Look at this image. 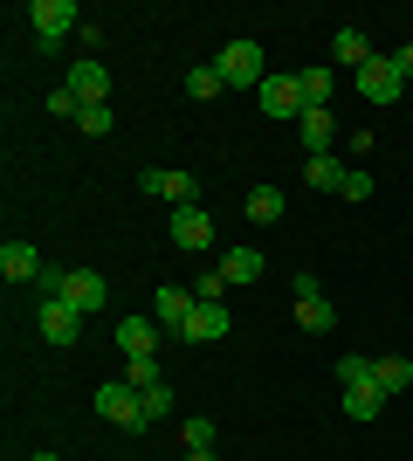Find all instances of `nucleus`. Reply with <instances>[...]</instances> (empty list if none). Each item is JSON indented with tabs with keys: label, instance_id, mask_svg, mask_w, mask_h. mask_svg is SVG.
<instances>
[{
	"label": "nucleus",
	"instance_id": "nucleus-1",
	"mask_svg": "<svg viewBox=\"0 0 413 461\" xmlns=\"http://www.w3.org/2000/svg\"><path fill=\"white\" fill-rule=\"evenodd\" d=\"M214 69H220L228 90H262V83H269V56H262V41H228V49L214 56Z\"/></svg>",
	"mask_w": 413,
	"mask_h": 461
},
{
	"label": "nucleus",
	"instance_id": "nucleus-2",
	"mask_svg": "<svg viewBox=\"0 0 413 461\" xmlns=\"http://www.w3.org/2000/svg\"><path fill=\"white\" fill-rule=\"evenodd\" d=\"M28 21H35V56H56L62 35H69V28H83L76 0H35V7H28Z\"/></svg>",
	"mask_w": 413,
	"mask_h": 461
},
{
	"label": "nucleus",
	"instance_id": "nucleus-3",
	"mask_svg": "<svg viewBox=\"0 0 413 461\" xmlns=\"http://www.w3.org/2000/svg\"><path fill=\"white\" fill-rule=\"evenodd\" d=\"M97 413H103L111 427H124V434H138V427H152V420H145V393H138V385H124V379L97 385Z\"/></svg>",
	"mask_w": 413,
	"mask_h": 461
},
{
	"label": "nucleus",
	"instance_id": "nucleus-4",
	"mask_svg": "<svg viewBox=\"0 0 413 461\" xmlns=\"http://www.w3.org/2000/svg\"><path fill=\"white\" fill-rule=\"evenodd\" d=\"M256 104H262V117H283V124H296V117L310 111V96H303V77H269L256 90Z\"/></svg>",
	"mask_w": 413,
	"mask_h": 461
},
{
	"label": "nucleus",
	"instance_id": "nucleus-5",
	"mask_svg": "<svg viewBox=\"0 0 413 461\" xmlns=\"http://www.w3.org/2000/svg\"><path fill=\"white\" fill-rule=\"evenodd\" d=\"M138 186L166 200V207H200V179L193 173H173V166H152V173H138Z\"/></svg>",
	"mask_w": 413,
	"mask_h": 461
},
{
	"label": "nucleus",
	"instance_id": "nucleus-6",
	"mask_svg": "<svg viewBox=\"0 0 413 461\" xmlns=\"http://www.w3.org/2000/svg\"><path fill=\"white\" fill-rule=\"evenodd\" d=\"M35 330L49 338V345H76V338H83V310H69L62 296H41V310H35Z\"/></svg>",
	"mask_w": 413,
	"mask_h": 461
},
{
	"label": "nucleus",
	"instance_id": "nucleus-7",
	"mask_svg": "<svg viewBox=\"0 0 413 461\" xmlns=\"http://www.w3.org/2000/svg\"><path fill=\"white\" fill-rule=\"evenodd\" d=\"M352 83H358V96H365V104H400V90H407V83H400V69H393V56H373Z\"/></svg>",
	"mask_w": 413,
	"mask_h": 461
},
{
	"label": "nucleus",
	"instance_id": "nucleus-8",
	"mask_svg": "<svg viewBox=\"0 0 413 461\" xmlns=\"http://www.w3.org/2000/svg\"><path fill=\"white\" fill-rule=\"evenodd\" d=\"M193 303H200V296H193V289H179V283L152 289V324L179 338V330H186V317H193Z\"/></svg>",
	"mask_w": 413,
	"mask_h": 461
},
{
	"label": "nucleus",
	"instance_id": "nucleus-9",
	"mask_svg": "<svg viewBox=\"0 0 413 461\" xmlns=\"http://www.w3.org/2000/svg\"><path fill=\"white\" fill-rule=\"evenodd\" d=\"M118 351L124 358H158V324H152V310L138 317V310H124L118 317Z\"/></svg>",
	"mask_w": 413,
	"mask_h": 461
},
{
	"label": "nucleus",
	"instance_id": "nucleus-10",
	"mask_svg": "<svg viewBox=\"0 0 413 461\" xmlns=\"http://www.w3.org/2000/svg\"><path fill=\"white\" fill-rule=\"evenodd\" d=\"M214 269L228 276V289H248V283H262V269H269V262H262V249H256V241H235V249H228V255L214 262Z\"/></svg>",
	"mask_w": 413,
	"mask_h": 461
},
{
	"label": "nucleus",
	"instance_id": "nucleus-11",
	"mask_svg": "<svg viewBox=\"0 0 413 461\" xmlns=\"http://www.w3.org/2000/svg\"><path fill=\"white\" fill-rule=\"evenodd\" d=\"M62 303L90 317V310H103V303H111V283H103L97 269H69V283H62Z\"/></svg>",
	"mask_w": 413,
	"mask_h": 461
},
{
	"label": "nucleus",
	"instance_id": "nucleus-12",
	"mask_svg": "<svg viewBox=\"0 0 413 461\" xmlns=\"http://www.w3.org/2000/svg\"><path fill=\"white\" fill-rule=\"evenodd\" d=\"M69 90H76L83 111H90V104H111V69H103L97 56H83L76 69H69Z\"/></svg>",
	"mask_w": 413,
	"mask_h": 461
},
{
	"label": "nucleus",
	"instance_id": "nucleus-13",
	"mask_svg": "<svg viewBox=\"0 0 413 461\" xmlns=\"http://www.w3.org/2000/svg\"><path fill=\"white\" fill-rule=\"evenodd\" d=\"M41 269L49 262L35 255V241H0V276L7 283H41Z\"/></svg>",
	"mask_w": 413,
	"mask_h": 461
},
{
	"label": "nucleus",
	"instance_id": "nucleus-14",
	"mask_svg": "<svg viewBox=\"0 0 413 461\" xmlns=\"http://www.w3.org/2000/svg\"><path fill=\"white\" fill-rule=\"evenodd\" d=\"M179 338H186V345H220V338H228V303H193V317H186Z\"/></svg>",
	"mask_w": 413,
	"mask_h": 461
},
{
	"label": "nucleus",
	"instance_id": "nucleus-15",
	"mask_svg": "<svg viewBox=\"0 0 413 461\" xmlns=\"http://www.w3.org/2000/svg\"><path fill=\"white\" fill-rule=\"evenodd\" d=\"M173 241L179 249H214V221H207V207H173Z\"/></svg>",
	"mask_w": 413,
	"mask_h": 461
},
{
	"label": "nucleus",
	"instance_id": "nucleus-16",
	"mask_svg": "<svg viewBox=\"0 0 413 461\" xmlns=\"http://www.w3.org/2000/svg\"><path fill=\"white\" fill-rule=\"evenodd\" d=\"M296 138H303V152H310V158H324V152H331V138H337V117L331 111H303V117H296Z\"/></svg>",
	"mask_w": 413,
	"mask_h": 461
},
{
	"label": "nucleus",
	"instance_id": "nucleus-17",
	"mask_svg": "<svg viewBox=\"0 0 413 461\" xmlns=\"http://www.w3.org/2000/svg\"><path fill=\"white\" fill-rule=\"evenodd\" d=\"M331 62H337V69H352V77H358V69L373 62V41L358 35V28H337V35H331Z\"/></svg>",
	"mask_w": 413,
	"mask_h": 461
},
{
	"label": "nucleus",
	"instance_id": "nucleus-18",
	"mask_svg": "<svg viewBox=\"0 0 413 461\" xmlns=\"http://www.w3.org/2000/svg\"><path fill=\"white\" fill-rule=\"evenodd\" d=\"M241 207H248V221H256V228H275V221H283V207H290V193H283V186H256Z\"/></svg>",
	"mask_w": 413,
	"mask_h": 461
},
{
	"label": "nucleus",
	"instance_id": "nucleus-19",
	"mask_svg": "<svg viewBox=\"0 0 413 461\" xmlns=\"http://www.w3.org/2000/svg\"><path fill=\"white\" fill-rule=\"evenodd\" d=\"M303 179H310L317 193H345V179H352V166H345V158H337V152H324V158H310V166H303Z\"/></svg>",
	"mask_w": 413,
	"mask_h": 461
},
{
	"label": "nucleus",
	"instance_id": "nucleus-20",
	"mask_svg": "<svg viewBox=\"0 0 413 461\" xmlns=\"http://www.w3.org/2000/svg\"><path fill=\"white\" fill-rule=\"evenodd\" d=\"M373 379H379V393H386V400H400V393L413 385V358H400V351H393V358H379Z\"/></svg>",
	"mask_w": 413,
	"mask_h": 461
},
{
	"label": "nucleus",
	"instance_id": "nucleus-21",
	"mask_svg": "<svg viewBox=\"0 0 413 461\" xmlns=\"http://www.w3.org/2000/svg\"><path fill=\"white\" fill-rule=\"evenodd\" d=\"M379 406H386L379 385H345V420H379Z\"/></svg>",
	"mask_w": 413,
	"mask_h": 461
},
{
	"label": "nucleus",
	"instance_id": "nucleus-22",
	"mask_svg": "<svg viewBox=\"0 0 413 461\" xmlns=\"http://www.w3.org/2000/svg\"><path fill=\"white\" fill-rule=\"evenodd\" d=\"M220 90H228V83H220L214 62H193V69H186V96H193V104H214Z\"/></svg>",
	"mask_w": 413,
	"mask_h": 461
},
{
	"label": "nucleus",
	"instance_id": "nucleus-23",
	"mask_svg": "<svg viewBox=\"0 0 413 461\" xmlns=\"http://www.w3.org/2000/svg\"><path fill=\"white\" fill-rule=\"evenodd\" d=\"M303 77V96H310V111H331V90H337V69H296Z\"/></svg>",
	"mask_w": 413,
	"mask_h": 461
},
{
	"label": "nucleus",
	"instance_id": "nucleus-24",
	"mask_svg": "<svg viewBox=\"0 0 413 461\" xmlns=\"http://www.w3.org/2000/svg\"><path fill=\"white\" fill-rule=\"evenodd\" d=\"M296 324H303V330H331L337 310L324 303V296H296Z\"/></svg>",
	"mask_w": 413,
	"mask_h": 461
},
{
	"label": "nucleus",
	"instance_id": "nucleus-25",
	"mask_svg": "<svg viewBox=\"0 0 413 461\" xmlns=\"http://www.w3.org/2000/svg\"><path fill=\"white\" fill-rule=\"evenodd\" d=\"M373 366H379V358H365V351H345V358H337V385H379Z\"/></svg>",
	"mask_w": 413,
	"mask_h": 461
},
{
	"label": "nucleus",
	"instance_id": "nucleus-26",
	"mask_svg": "<svg viewBox=\"0 0 413 461\" xmlns=\"http://www.w3.org/2000/svg\"><path fill=\"white\" fill-rule=\"evenodd\" d=\"M124 385H138V393L166 385V379H158V358H124Z\"/></svg>",
	"mask_w": 413,
	"mask_h": 461
},
{
	"label": "nucleus",
	"instance_id": "nucleus-27",
	"mask_svg": "<svg viewBox=\"0 0 413 461\" xmlns=\"http://www.w3.org/2000/svg\"><path fill=\"white\" fill-rule=\"evenodd\" d=\"M179 441L186 447H214V420H207V413H186V420H179Z\"/></svg>",
	"mask_w": 413,
	"mask_h": 461
},
{
	"label": "nucleus",
	"instance_id": "nucleus-28",
	"mask_svg": "<svg viewBox=\"0 0 413 461\" xmlns=\"http://www.w3.org/2000/svg\"><path fill=\"white\" fill-rule=\"evenodd\" d=\"M166 413H179V393L173 385H152L145 393V420H166Z\"/></svg>",
	"mask_w": 413,
	"mask_h": 461
},
{
	"label": "nucleus",
	"instance_id": "nucleus-29",
	"mask_svg": "<svg viewBox=\"0 0 413 461\" xmlns=\"http://www.w3.org/2000/svg\"><path fill=\"white\" fill-rule=\"evenodd\" d=\"M193 296H200V303H228V276H220V269H207V276L193 283Z\"/></svg>",
	"mask_w": 413,
	"mask_h": 461
},
{
	"label": "nucleus",
	"instance_id": "nucleus-30",
	"mask_svg": "<svg viewBox=\"0 0 413 461\" xmlns=\"http://www.w3.org/2000/svg\"><path fill=\"white\" fill-rule=\"evenodd\" d=\"M76 131L83 138H103V131H111V104H90V111L76 117Z\"/></svg>",
	"mask_w": 413,
	"mask_h": 461
},
{
	"label": "nucleus",
	"instance_id": "nucleus-31",
	"mask_svg": "<svg viewBox=\"0 0 413 461\" xmlns=\"http://www.w3.org/2000/svg\"><path fill=\"white\" fill-rule=\"evenodd\" d=\"M373 186H379V179L365 173V166H352V179H345V200L358 207V200H373Z\"/></svg>",
	"mask_w": 413,
	"mask_h": 461
},
{
	"label": "nucleus",
	"instance_id": "nucleus-32",
	"mask_svg": "<svg viewBox=\"0 0 413 461\" xmlns=\"http://www.w3.org/2000/svg\"><path fill=\"white\" fill-rule=\"evenodd\" d=\"M49 111H56V117H83V104H76V90L62 83V90H49Z\"/></svg>",
	"mask_w": 413,
	"mask_h": 461
},
{
	"label": "nucleus",
	"instance_id": "nucleus-33",
	"mask_svg": "<svg viewBox=\"0 0 413 461\" xmlns=\"http://www.w3.org/2000/svg\"><path fill=\"white\" fill-rule=\"evenodd\" d=\"M393 69H400V83L413 77V41H400V49H393Z\"/></svg>",
	"mask_w": 413,
	"mask_h": 461
},
{
	"label": "nucleus",
	"instance_id": "nucleus-34",
	"mask_svg": "<svg viewBox=\"0 0 413 461\" xmlns=\"http://www.w3.org/2000/svg\"><path fill=\"white\" fill-rule=\"evenodd\" d=\"M186 461H220V455H214V447H186Z\"/></svg>",
	"mask_w": 413,
	"mask_h": 461
},
{
	"label": "nucleus",
	"instance_id": "nucleus-35",
	"mask_svg": "<svg viewBox=\"0 0 413 461\" xmlns=\"http://www.w3.org/2000/svg\"><path fill=\"white\" fill-rule=\"evenodd\" d=\"M35 461H62V455H35Z\"/></svg>",
	"mask_w": 413,
	"mask_h": 461
}]
</instances>
